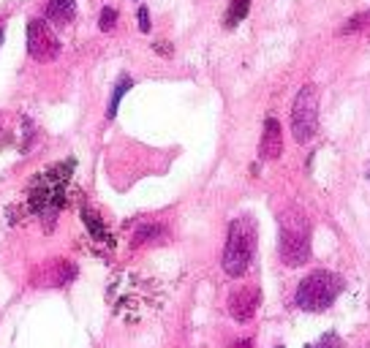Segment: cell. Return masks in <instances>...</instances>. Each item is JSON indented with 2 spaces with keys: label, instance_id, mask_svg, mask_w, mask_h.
<instances>
[{
  "label": "cell",
  "instance_id": "cell-1",
  "mask_svg": "<svg viewBox=\"0 0 370 348\" xmlns=\"http://www.w3.org/2000/svg\"><path fill=\"white\" fill-rule=\"evenodd\" d=\"M278 253L286 266H302L310 259V221L300 207H288L278 218Z\"/></svg>",
  "mask_w": 370,
  "mask_h": 348
},
{
  "label": "cell",
  "instance_id": "cell-2",
  "mask_svg": "<svg viewBox=\"0 0 370 348\" xmlns=\"http://www.w3.org/2000/svg\"><path fill=\"white\" fill-rule=\"evenodd\" d=\"M256 253V224L253 218H234L229 226L227 245H224V269L229 278H243Z\"/></svg>",
  "mask_w": 370,
  "mask_h": 348
},
{
  "label": "cell",
  "instance_id": "cell-3",
  "mask_svg": "<svg viewBox=\"0 0 370 348\" xmlns=\"http://www.w3.org/2000/svg\"><path fill=\"white\" fill-rule=\"evenodd\" d=\"M340 291H343V278L340 275H335L329 269H316L308 278L300 281L297 294H294V305L305 310V313H321L338 299Z\"/></svg>",
  "mask_w": 370,
  "mask_h": 348
},
{
  "label": "cell",
  "instance_id": "cell-4",
  "mask_svg": "<svg viewBox=\"0 0 370 348\" xmlns=\"http://www.w3.org/2000/svg\"><path fill=\"white\" fill-rule=\"evenodd\" d=\"M319 131V87L305 84L291 103V134L300 144H308Z\"/></svg>",
  "mask_w": 370,
  "mask_h": 348
},
{
  "label": "cell",
  "instance_id": "cell-5",
  "mask_svg": "<svg viewBox=\"0 0 370 348\" xmlns=\"http://www.w3.org/2000/svg\"><path fill=\"white\" fill-rule=\"evenodd\" d=\"M27 55L36 63H52L60 55V39L46 20L33 17L27 22Z\"/></svg>",
  "mask_w": 370,
  "mask_h": 348
},
{
  "label": "cell",
  "instance_id": "cell-6",
  "mask_svg": "<svg viewBox=\"0 0 370 348\" xmlns=\"http://www.w3.org/2000/svg\"><path fill=\"white\" fill-rule=\"evenodd\" d=\"M77 278V266L71 264L68 259H49L44 262L36 272H33V286L42 288H55V286H65Z\"/></svg>",
  "mask_w": 370,
  "mask_h": 348
},
{
  "label": "cell",
  "instance_id": "cell-7",
  "mask_svg": "<svg viewBox=\"0 0 370 348\" xmlns=\"http://www.w3.org/2000/svg\"><path fill=\"white\" fill-rule=\"evenodd\" d=\"M262 305V294L259 288H237L231 297H229V313L234 321H250L256 316V310Z\"/></svg>",
  "mask_w": 370,
  "mask_h": 348
},
{
  "label": "cell",
  "instance_id": "cell-8",
  "mask_svg": "<svg viewBox=\"0 0 370 348\" xmlns=\"http://www.w3.org/2000/svg\"><path fill=\"white\" fill-rule=\"evenodd\" d=\"M283 155V131L275 117L264 120V131H262V142H259V158L262 161H278Z\"/></svg>",
  "mask_w": 370,
  "mask_h": 348
},
{
  "label": "cell",
  "instance_id": "cell-9",
  "mask_svg": "<svg viewBox=\"0 0 370 348\" xmlns=\"http://www.w3.org/2000/svg\"><path fill=\"white\" fill-rule=\"evenodd\" d=\"M77 17V0H49L44 8V20L52 22L55 27H65Z\"/></svg>",
  "mask_w": 370,
  "mask_h": 348
},
{
  "label": "cell",
  "instance_id": "cell-10",
  "mask_svg": "<svg viewBox=\"0 0 370 348\" xmlns=\"http://www.w3.org/2000/svg\"><path fill=\"white\" fill-rule=\"evenodd\" d=\"M134 87V79L128 77V74H123L120 77V82L115 84V90H112V98H109V106H106V117L109 120H115V115H117V109H120V101L125 98V93Z\"/></svg>",
  "mask_w": 370,
  "mask_h": 348
},
{
  "label": "cell",
  "instance_id": "cell-11",
  "mask_svg": "<svg viewBox=\"0 0 370 348\" xmlns=\"http://www.w3.org/2000/svg\"><path fill=\"white\" fill-rule=\"evenodd\" d=\"M351 33H370V11H362V14L351 17V20L340 27V36H351Z\"/></svg>",
  "mask_w": 370,
  "mask_h": 348
},
{
  "label": "cell",
  "instance_id": "cell-12",
  "mask_svg": "<svg viewBox=\"0 0 370 348\" xmlns=\"http://www.w3.org/2000/svg\"><path fill=\"white\" fill-rule=\"evenodd\" d=\"M164 237V228L155 224H147L142 228H136V234H134V247L144 245V243H153V240H161Z\"/></svg>",
  "mask_w": 370,
  "mask_h": 348
},
{
  "label": "cell",
  "instance_id": "cell-13",
  "mask_svg": "<svg viewBox=\"0 0 370 348\" xmlns=\"http://www.w3.org/2000/svg\"><path fill=\"white\" fill-rule=\"evenodd\" d=\"M248 8H250V0H231V6H229V17H227L229 27H234L237 22L243 20V17L248 14Z\"/></svg>",
  "mask_w": 370,
  "mask_h": 348
},
{
  "label": "cell",
  "instance_id": "cell-14",
  "mask_svg": "<svg viewBox=\"0 0 370 348\" xmlns=\"http://www.w3.org/2000/svg\"><path fill=\"white\" fill-rule=\"evenodd\" d=\"M82 218H84V224H87V228H90V234H93L96 240H106V228H103V224L98 221V215H93L90 210H84Z\"/></svg>",
  "mask_w": 370,
  "mask_h": 348
},
{
  "label": "cell",
  "instance_id": "cell-15",
  "mask_svg": "<svg viewBox=\"0 0 370 348\" xmlns=\"http://www.w3.org/2000/svg\"><path fill=\"white\" fill-rule=\"evenodd\" d=\"M115 25H117V8L106 6V8L101 11V17H98V27H101L103 33H112V30H115Z\"/></svg>",
  "mask_w": 370,
  "mask_h": 348
},
{
  "label": "cell",
  "instance_id": "cell-16",
  "mask_svg": "<svg viewBox=\"0 0 370 348\" xmlns=\"http://www.w3.org/2000/svg\"><path fill=\"white\" fill-rule=\"evenodd\" d=\"M308 348H340V340H338V335H324L319 343H313V346H308Z\"/></svg>",
  "mask_w": 370,
  "mask_h": 348
},
{
  "label": "cell",
  "instance_id": "cell-17",
  "mask_svg": "<svg viewBox=\"0 0 370 348\" xmlns=\"http://www.w3.org/2000/svg\"><path fill=\"white\" fill-rule=\"evenodd\" d=\"M136 20H139V30H142V33H150L153 22H150V11H147V6H142V8L136 11Z\"/></svg>",
  "mask_w": 370,
  "mask_h": 348
},
{
  "label": "cell",
  "instance_id": "cell-18",
  "mask_svg": "<svg viewBox=\"0 0 370 348\" xmlns=\"http://www.w3.org/2000/svg\"><path fill=\"white\" fill-rule=\"evenodd\" d=\"M229 348H253V340H250V337H243V340H234Z\"/></svg>",
  "mask_w": 370,
  "mask_h": 348
},
{
  "label": "cell",
  "instance_id": "cell-19",
  "mask_svg": "<svg viewBox=\"0 0 370 348\" xmlns=\"http://www.w3.org/2000/svg\"><path fill=\"white\" fill-rule=\"evenodd\" d=\"M155 52H164L166 58L172 55V46H166V44H155Z\"/></svg>",
  "mask_w": 370,
  "mask_h": 348
},
{
  "label": "cell",
  "instance_id": "cell-20",
  "mask_svg": "<svg viewBox=\"0 0 370 348\" xmlns=\"http://www.w3.org/2000/svg\"><path fill=\"white\" fill-rule=\"evenodd\" d=\"M0 44H3V27H0Z\"/></svg>",
  "mask_w": 370,
  "mask_h": 348
}]
</instances>
